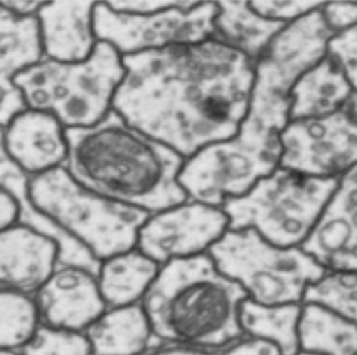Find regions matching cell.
<instances>
[{"label": "cell", "instance_id": "obj_25", "mask_svg": "<svg viewBox=\"0 0 357 355\" xmlns=\"http://www.w3.org/2000/svg\"><path fill=\"white\" fill-rule=\"evenodd\" d=\"M301 305L266 306L246 299L241 308V325L248 337L272 342L282 355L300 352Z\"/></svg>", "mask_w": 357, "mask_h": 355}, {"label": "cell", "instance_id": "obj_22", "mask_svg": "<svg viewBox=\"0 0 357 355\" xmlns=\"http://www.w3.org/2000/svg\"><path fill=\"white\" fill-rule=\"evenodd\" d=\"M287 25L256 13L249 2H217L213 39L239 51L256 64Z\"/></svg>", "mask_w": 357, "mask_h": 355}, {"label": "cell", "instance_id": "obj_27", "mask_svg": "<svg viewBox=\"0 0 357 355\" xmlns=\"http://www.w3.org/2000/svg\"><path fill=\"white\" fill-rule=\"evenodd\" d=\"M303 303L326 306L357 325V271L327 270L308 287Z\"/></svg>", "mask_w": 357, "mask_h": 355}, {"label": "cell", "instance_id": "obj_34", "mask_svg": "<svg viewBox=\"0 0 357 355\" xmlns=\"http://www.w3.org/2000/svg\"><path fill=\"white\" fill-rule=\"evenodd\" d=\"M17 223V203L15 196L0 185V231Z\"/></svg>", "mask_w": 357, "mask_h": 355}, {"label": "cell", "instance_id": "obj_26", "mask_svg": "<svg viewBox=\"0 0 357 355\" xmlns=\"http://www.w3.org/2000/svg\"><path fill=\"white\" fill-rule=\"evenodd\" d=\"M41 325L33 296L0 290V351H22Z\"/></svg>", "mask_w": 357, "mask_h": 355}, {"label": "cell", "instance_id": "obj_31", "mask_svg": "<svg viewBox=\"0 0 357 355\" xmlns=\"http://www.w3.org/2000/svg\"><path fill=\"white\" fill-rule=\"evenodd\" d=\"M321 13L335 35L357 25V3H324Z\"/></svg>", "mask_w": 357, "mask_h": 355}, {"label": "cell", "instance_id": "obj_8", "mask_svg": "<svg viewBox=\"0 0 357 355\" xmlns=\"http://www.w3.org/2000/svg\"><path fill=\"white\" fill-rule=\"evenodd\" d=\"M248 299L266 305H301L305 292L327 269L303 247H280L255 230H227L207 253Z\"/></svg>", "mask_w": 357, "mask_h": 355}, {"label": "cell", "instance_id": "obj_30", "mask_svg": "<svg viewBox=\"0 0 357 355\" xmlns=\"http://www.w3.org/2000/svg\"><path fill=\"white\" fill-rule=\"evenodd\" d=\"M250 8L269 21L291 24L317 9L323 2H249Z\"/></svg>", "mask_w": 357, "mask_h": 355}, {"label": "cell", "instance_id": "obj_32", "mask_svg": "<svg viewBox=\"0 0 357 355\" xmlns=\"http://www.w3.org/2000/svg\"><path fill=\"white\" fill-rule=\"evenodd\" d=\"M215 355H282V352L269 341L243 335L223 349L215 351Z\"/></svg>", "mask_w": 357, "mask_h": 355}, {"label": "cell", "instance_id": "obj_13", "mask_svg": "<svg viewBox=\"0 0 357 355\" xmlns=\"http://www.w3.org/2000/svg\"><path fill=\"white\" fill-rule=\"evenodd\" d=\"M41 324L86 332L107 310L97 274L78 266L58 265L35 294Z\"/></svg>", "mask_w": 357, "mask_h": 355}, {"label": "cell", "instance_id": "obj_2", "mask_svg": "<svg viewBox=\"0 0 357 355\" xmlns=\"http://www.w3.org/2000/svg\"><path fill=\"white\" fill-rule=\"evenodd\" d=\"M67 143L66 169L105 198L151 215L188 200L178 181L184 157L114 111L94 126L67 130Z\"/></svg>", "mask_w": 357, "mask_h": 355}, {"label": "cell", "instance_id": "obj_10", "mask_svg": "<svg viewBox=\"0 0 357 355\" xmlns=\"http://www.w3.org/2000/svg\"><path fill=\"white\" fill-rule=\"evenodd\" d=\"M280 139V168L314 178L340 180L357 166V91L330 116L291 120Z\"/></svg>", "mask_w": 357, "mask_h": 355}, {"label": "cell", "instance_id": "obj_37", "mask_svg": "<svg viewBox=\"0 0 357 355\" xmlns=\"http://www.w3.org/2000/svg\"><path fill=\"white\" fill-rule=\"evenodd\" d=\"M0 355H24L21 351H0Z\"/></svg>", "mask_w": 357, "mask_h": 355}, {"label": "cell", "instance_id": "obj_1", "mask_svg": "<svg viewBox=\"0 0 357 355\" xmlns=\"http://www.w3.org/2000/svg\"><path fill=\"white\" fill-rule=\"evenodd\" d=\"M113 111L188 159L239 132L255 63L215 39L123 56Z\"/></svg>", "mask_w": 357, "mask_h": 355}, {"label": "cell", "instance_id": "obj_17", "mask_svg": "<svg viewBox=\"0 0 357 355\" xmlns=\"http://www.w3.org/2000/svg\"><path fill=\"white\" fill-rule=\"evenodd\" d=\"M44 58L36 17H21L0 6V130L26 110L16 78Z\"/></svg>", "mask_w": 357, "mask_h": 355}, {"label": "cell", "instance_id": "obj_5", "mask_svg": "<svg viewBox=\"0 0 357 355\" xmlns=\"http://www.w3.org/2000/svg\"><path fill=\"white\" fill-rule=\"evenodd\" d=\"M32 204L98 262L136 248L148 212L114 203L77 182L66 166L29 178Z\"/></svg>", "mask_w": 357, "mask_h": 355}, {"label": "cell", "instance_id": "obj_38", "mask_svg": "<svg viewBox=\"0 0 357 355\" xmlns=\"http://www.w3.org/2000/svg\"><path fill=\"white\" fill-rule=\"evenodd\" d=\"M296 355H321V354H315V352H310V351H300Z\"/></svg>", "mask_w": 357, "mask_h": 355}, {"label": "cell", "instance_id": "obj_21", "mask_svg": "<svg viewBox=\"0 0 357 355\" xmlns=\"http://www.w3.org/2000/svg\"><path fill=\"white\" fill-rule=\"evenodd\" d=\"M353 91L342 67L326 55L291 88L289 122L326 117L339 111Z\"/></svg>", "mask_w": 357, "mask_h": 355}, {"label": "cell", "instance_id": "obj_15", "mask_svg": "<svg viewBox=\"0 0 357 355\" xmlns=\"http://www.w3.org/2000/svg\"><path fill=\"white\" fill-rule=\"evenodd\" d=\"M8 159L28 178L66 166L67 130L48 113L26 109L2 130L0 141Z\"/></svg>", "mask_w": 357, "mask_h": 355}, {"label": "cell", "instance_id": "obj_6", "mask_svg": "<svg viewBox=\"0 0 357 355\" xmlns=\"http://www.w3.org/2000/svg\"><path fill=\"white\" fill-rule=\"evenodd\" d=\"M281 129L253 113L233 137L198 150L178 176L187 198L222 208L280 168Z\"/></svg>", "mask_w": 357, "mask_h": 355}, {"label": "cell", "instance_id": "obj_12", "mask_svg": "<svg viewBox=\"0 0 357 355\" xmlns=\"http://www.w3.org/2000/svg\"><path fill=\"white\" fill-rule=\"evenodd\" d=\"M321 8L288 24L272 39L255 64L252 93L289 98L294 84L327 55L335 33L327 26Z\"/></svg>", "mask_w": 357, "mask_h": 355}, {"label": "cell", "instance_id": "obj_36", "mask_svg": "<svg viewBox=\"0 0 357 355\" xmlns=\"http://www.w3.org/2000/svg\"><path fill=\"white\" fill-rule=\"evenodd\" d=\"M45 2H0V6L21 17H36Z\"/></svg>", "mask_w": 357, "mask_h": 355}, {"label": "cell", "instance_id": "obj_24", "mask_svg": "<svg viewBox=\"0 0 357 355\" xmlns=\"http://www.w3.org/2000/svg\"><path fill=\"white\" fill-rule=\"evenodd\" d=\"M298 335L300 351L357 355V325L326 306L303 303Z\"/></svg>", "mask_w": 357, "mask_h": 355}, {"label": "cell", "instance_id": "obj_3", "mask_svg": "<svg viewBox=\"0 0 357 355\" xmlns=\"http://www.w3.org/2000/svg\"><path fill=\"white\" fill-rule=\"evenodd\" d=\"M246 299L206 253L164 265L142 306L162 344L220 351L245 335L241 308Z\"/></svg>", "mask_w": 357, "mask_h": 355}, {"label": "cell", "instance_id": "obj_9", "mask_svg": "<svg viewBox=\"0 0 357 355\" xmlns=\"http://www.w3.org/2000/svg\"><path fill=\"white\" fill-rule=\"evenodd\" d=\"M217 2H176L172 8L146 15L122 13L107 2L94 8L98 42L122 56L175 45L200 44L214 36Z\"/></svg>", "mask_w": 357, "mask_h": 355}, {"label": "cell", "instance_id": "obj_16", "mask_svg": "<svg viewBox=\"0 0 357 355\" xmlns=\"http://www.w3.org/2000/svg\"><path fill=\"white\" fill-rule=\"evenodd\" d=\"M59 247L22 224L0 231V290L33 296L58 266Z\"/></svg>", "mask_w": 357, "mask_h": 355}, {"label": "cell", "instance_id": "obj_35", "mask_svg": "<svg viewBox=\"0 0 357 355\" xmlns=\"http://www.w3.org/2000/svg\"><path fill=\"white\" fill-rule=\"evenodd\" d=\"M146 355H215V351H207L176 344H161Z\"/></svg>", "mask_w": 357, "mask_h": 355}, {"label": "cell", "instance_id": "obj_18", "mask_svg": "<svg viewBox=\"0 0 357 355\" xmlns=\"http://www.w3.org/2000/svg\"><path fill=\"white\" fill-rule=\"evenodd\" d=\"M97 2H45L36 15L44 58L78 63L98 45L94 31Z\"/></svg>", "mask_w": 357, "mask_h": 355}, {"label": "cell", "instance_id": "obj_23", "mask_svg": "<svg viewBox=\"0 0 357 355\" xmlns=\"http://www.w3.org/2000/svg\"><path fill=\"white\" fill-rule=\"evenodd\" d=\"M160 269V265L137 248L103 260L97 281L107 308L142 303Z\"/></svg>", "mask_w": 357, "mask_h": 355}, {"label": "cell", "instance_id": "obj_28", "mask_svg": "<svg viewBox=\"0 0 357 355\" xmlns=\"http://www.w3.org/2000/svg\"><path fill=\"white\" fill-rule=\"evenodd\" d=\"M24 355H93L84 332L56 329L41 325Z\"/></svg>", "mask_w": 357, "mask_h": 355}, {"label": "cell", "instance_id": "obj_14", "mask_svg": "<svg viewBox=\"0 0 357 355\" xmlns=\"http://www.w3.org/2000/svg\"><path fill=\"white\" fill-rule=\"evenodd\" d=\"M303 250L327 270L357 271V166L340 178Z\"/></svg>", "mask_w": 357, "mask_h": 355}, {"label": "cell", "instance_id": "obj_33", "mask_svg": "<svg viewBox=\"0 0 357 355\" xmlns=\"http://www.w3.org/2000/svg\"><path fill=\"white\" fill-rule=\"evenodd\" d=\"M176 2H107V5L122 13L146 15L172 8Z\"/></svg>", "mask_w": 357, "mask_h": 355}, {"label": "cell", "instance_id": "obj_20", "mask_svg": "<svg viewBox=\"0 0 357 355\" xmlns=\"http://www.w3.org/2000/svg\"><path fill=\"white\" fill-rule=\"evenodd\" d=\"M84 333L93 355H146L162 344L155 337L142 303L107 308Z\"/></svg>", "mask_w": 357, "mask_h": 355}, {"label": "cell", "instance_id": "obj_7", "mask_svg": "<svg viewBox=\"0 0 357 355\" xmlns=\"http://www.w3.org/2000/svg\"><path fill=\"white\" fill-rule=\"evenodd\" d=\"M339 181L278 168L245 195L225 203L222 210L229 219V230H255L275 246L303 247Z\"/></svg>", "mask_w": 357, "mask_h": 355}, {"label": "cell", "instance_id": "obj_11", "mask_svg": "<svg viewBox=\"0 0 357 355\" xmlns=\"http://www.w3.org/2000/svg\"><path fill=\"white\" fill-rule=\"evenodd\" d=\"M227 230L229 219L222 208L187 200L149 215L139 231L136 248L162 267L208 253Z\"/></svg>", "mask_w": 357, "mask_h": 355}, {"label": "cell", "instance_id": "obj_29", "mask_svg": "<svg viewBox=\"0 0 357 355\" xmlns=\"http://www.w3.org/2000/svg\"><path fill=\"white\" fill-rule=\"evenodd\" d=\"M327 55L342 67L357 91V25L334 35L328 42Z\"/></svg>", "mask_w": 357, "mask_h": 355}, {"label": "cell", "instance_id": "obj_4", "mask_svg": "<svg viewBox=\"0 0 357 355\" xmlns=\"http://www.w3.org/2000/svg\"><path fill=\"white\" fill-rule=\"evenodd\" d=\"M123 77V56L113 47L98 42L84 61L43 58L16 78V86L28 109L48 113L71 130L100 123L113 111Z\"/></svg>", "mask_w": 357, "mask_h": 355}, {"label": "cell", "instance_id": "obj_19", "mask_svg": "<svg viewBox=\"0 0 357 355\" xmlns=\"http://www.w3.org/2000/svg\"><path fill=\"white\" fill-rule=\"evenodd\" d=\"M28 182L29 178L8 159L0 146V185L5 187L15 196L17 203V224L29 227L54 240L59 247L58 265L84 267L98 274L100 262L94 259V255L86 247L71 239L67 232L32 204L28 192Z\"/></svg>", "mask_w": 357, "mask_h": 355}]
</instances>
